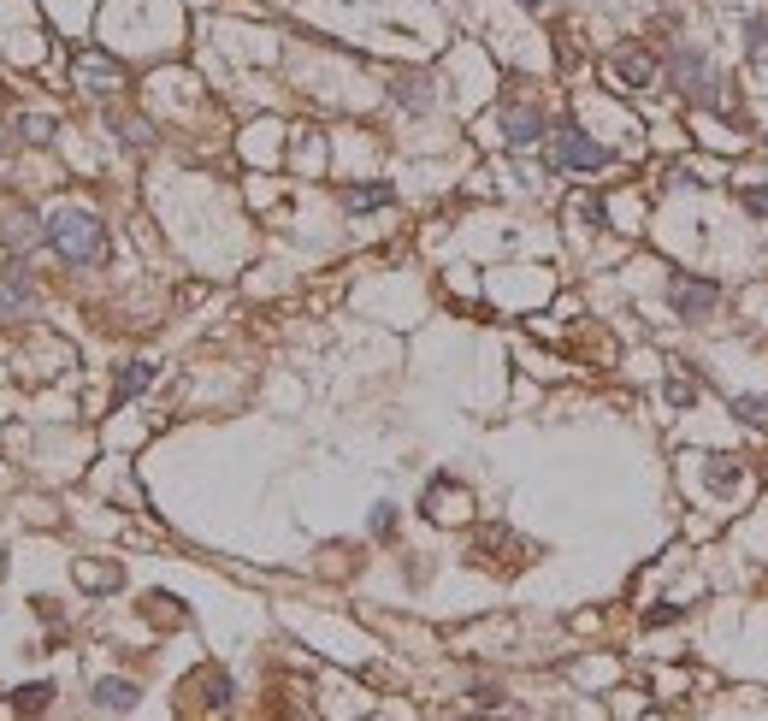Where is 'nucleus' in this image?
Here are the masks:
<instances>
[{
    "mask_svg": "<svg viewBox=\"0 0 768 721\" xmlns=\"http://www.w3.org/2000/svg\"><path fill=\"white\" fill-rule=\"evenodd\" d=\"M42 237L54 243V255H60L65 266H95L107 255V225H101L89 207H54L48 225H42Z\"/></svg>",
    "mask_w": 768,
    "mask_h": 721,
    "instance_id": "nucleus-1",
    "label": "nucleus"
},
{
    "mask_svg": "<svg viewBox=\"0 0 768 721\" xmlns=\"http://www.w3.org/2000/svg\"><path fill=\"white\" fill-rule=\"evenodd\" d=\"M71 77H77V89H83V95H101V101L125 89V66H119V60H107V54H95V48H83V54L71 60Z\"/></svg>",
    "mask_w": 768,
    "mask_h": 721,
    "instance_id": "nucleus-2",
    "label": "nucleus"
},
{
    "mask_svg": "<svg viewBox=\"0 0 768 721\" xmlns=\"http://www.w3.org/2000/svg\"><path fill=\"white\" fill-rule=\"evenodd\" d=\"M668 302H674V314H680V320H704L709 308L721 302V284L692 278V272H674V278H668Z\"/></svg>",
    "mask_w": 768,
    "mask_h": 721,
    "instance_id": "nucleus-3",
    "label": "nucleus"
},
{
    "mask_svg": "<svg viewBox=\"0 0 768 721\" xmlns=\"http://www.w3.org/2000/svg\"><path fill=\"white\" fill-rule=\"evenodd\" d=\"M556 166L597 172V166H609V148H603V142H591L579 125H556Z\"/></svg>",
    "mask_w": 768,
    "mask_h": 721,
    "instance_id": "nucleus-4",
    "label": "nucleus"
},
{
    "mask_svg": "<svg viewBox=\"0 0 768 721\" xmlns=\"http://www.w3.org/2000/svg\"><path fill=\"white\" fill-rule=\"evenodd\" d=\"M36 237H42V219H36V213H30L24 201H6V207H0V243L24 255V249H30Z\"/></svg>",
    "mask_w": 768,
    "mask_h": 721,
    "instance_id": "nucleus-5",
    "label": "nucleus"
},
{
    "mask_svg": "<svg viewBox=\"0 0 768 721\" xmlns=\"http://www.w3.org/2000/svg\"><path fill=\"white\" fill-rule=\"evenodd\" d=\"M609 66H615V77H621L627 89H650V83H656V54H650V48H615Z\"/></svg>",
    "mask_w": 768,
    "mask_h": 721,
    "instance_id": "nucleus-6",
    "label": "nucleus"
},
{
    "mask_svg": "<svg viewBox=\"0 0 768 721\" xmlns=\"http://www.w3.org/2000/svg\"><path fill=\"white\" fill-rule=\"evenodd\" d=\"M503 136H509L514 148L538 142V136H544V113H538V107H503Z\"/></svg>",
    "mask_w": 768,
    "mask_h": 721,
    "instance_id": "nucleus-7",
    "label": "nucleus"
},
{
    "mask_svg": "<svg viewBox=\"0 0 768 721\" xmlns=\"http://www.w3.org/2000/svg\"><path fill=\"white\" fill-rule=\"evenodd\" d=\"M674 89H686V95H709V66L692 54V48H680V54H674Z\"/></svg>",
    "mask_w": 768,
    "mask_h": 721,
    "instance_id": "nucleus-8",
    "label": "nucleus"
},
{
    "mask_svg": "<svg viewBox=\"0 0 768 721\" xmlns=\"http://www.w3.org/2000/svg\"><path fill=\"white\" fill-rule=\"evenodd\" d=\"M30 302H36V284L24 278V266H6L0 272V308L12 314V308H30Z\"/></svg>",
    "mask_w": 768,
    "mask_h": 721,
    "instance_id": "nucleus-9",
    "label": "nucleus"
},
{
    "mask_svg": "<svg viewBox=\"0 0 768 721\" xmlns=\"http://www.w3.org/2000/svg\"><path fill=\"white\" fill-rule=\"evenodd\" d=\"M95 710H136V686L130 680H101L95 686Z\"/></svg>",
    "mask_w": 768,
    "mask_h": 721,
    "instance_id": "nucleus-10",
    "label": "nucleus"
},
{
    "mask_svg": "<svg viewBox=\"0 0 768 721\" xmlns=\"http://www.w3.org/2000/svg\"><path fill=\"white\" fill-rule=\"evenodd\" d=\"M148 385H154V367H148V361H130L125 373H119V385H113V396H119V402H130V396H142Z\"/></svg>",
    "mask_w": 768,
    "mask_h": 721,
    "instance_id": "nucleus-11",
    "label": "nucleus"
},
{
    "mask_svg": "<svg viewBox=\"0 0 768 721\" xmlns=\"http://www.w3.org/2000/svg\"><path fill=\"white\" fill-rule=\"evenodd\" d=\"M390 201H396L390 184H355V190H349V207H355V213H367V207H390Z\"/></svg>",
    "mask_w": 768,
    "mask_h": 721,
    "instance_id": "nucleus-12",
    "label": "nucleus"
},
{
    "mask_svg": "<svg viewBox=\"0 0 768 721\" xmlns=\"http://www.w3.org/2000/svg\"><path fill=\"white\" fill-rule=\"evenodd\" d=\"M396 101H402V107H414V113H426V107H432L426 77H396Z\"/></svg>",
    "mask_w": 768,
    "mask_h": 721,
    "instance_id": "nucleus-13",
    "label": "nucleus"
},
{
    "mask_svg": "<svg viewBox=\"0 0 768 721\" xmlns=\"http://www.w3.org/2000/svg\"><path fill=\"white\" fill-rule=\"evenodd\" d=\"M77 586H83V591H113V586H119V568H95V562H77Z\"/></svg>",
    "mask_w": 768,
    "mask_h": 721,
    "instance_id": "nucleus-14",
    "label": "nucleus"
},
{
    "mask_svg": "<svg viewBox=\"0 0 768 721\" xmlns=\"http://www.w3.org/2000/svg\"><path fill=\"white\" fill-rule=\"evenodd\" d=\"M745 54H751V60H768V12L745 18Z\"/></svg>",
    "mask_w": 768,
    "mask_h": 721,
    "instance_id": "nucleus-15",
    "label": "nucleus"
},
{
    "mask_svg": "<svg viewBox=\"0 0 768 721\" xmlns=\"http://www.w3.org/2000/svg\"><path fill=\"white\" fill-rule=\"evenodd\" d=\"M704 479H709V485H715V491H733V485H739L745 473H739V467H733V461H727V456H709Z\"/></svg>",
    "mask_w": 768,
    "mask_h": 721,
    "instance_id": "nucleus-16",
    "label": "nucleus"
},
{
    "mask_svg": "<svg viewBox=\"0 0 768 721\" xmlns=\"http://www.w3.org/2000/svg\"><path fill=\"white\" fill-rule=\"evenodd\" d=\"M48 698H54V686L36 680V686H18V692H12V710H48Z\"/></svg>",
    "mask_w": 768,
    "mask_h": 721,
    "instance_id": "nucleus-17",
    "label": "nucleus"
},
{
    "mask_svg": "<svg viewBox=\"0 0 768 721\" xmlns=\"http://www.w3.org/2000/svg\"><path fill=\"white\" fill-rule=\"evenodd\" d=\"M18 131H24V142H54V119L30 113V119H18Z\"/></svg>",
    "mask_w": 768,
    "mask_h": 721,
    "instance_id": "nucleus-18",
    "label": "nucleus"
},
{
    "mask_svg": "<svg viewBox=\"0 0 768 721\" xmlns=\"http://www.w3.org/2000/svg\"><path fill=\"white\" fill-rule=\"evenodd\" d=\"M733 414H739V420H757V426H763V420H768V396H739V402H733Z\"/></svg>",
    "mask_w": 768,
    "mask_h": 721,
    "instance_id": "nucleus-19",
    "label": "nucleus"
},
{
    "mask_svg": "<svg viewBox=\"0 0 768 721\" xmlns=\"http://www.w3.org/2000/svg\"><path fill=\"white\" fill-rule=\"evenodd\" d=\"M644 621H650V627H668V621H680V603H662V609H650Z\"/></svg>",
    "mask_w": 768,
    "mask_h": 721,
    "instance_id": "nucleus-20",
    "label": "nucleus"
},
{
    "mask_svg": "<svg viewBox=\"0 0 768 721\" xmlns=\"http://www.w3.org/2000/svg\"><path fill=\"white\" fill-rule=\"evenodd\" d=\"M745 213H757V219H768V190H745Z\"/></svg>",
    "mask_w": 768,
    "mask_h": 721,
    "instance_id": "nucleus-21",
    "label": "nucleus"
},
{
    "mask_svg": "<svg viewBox=\"0 0 768 721\" xmlns=\"http://www.w3.org/2000/svg\"><path fill=\"white\" fill-rule=\"evenodd\" d=\"M390 521H396V515H390V503H379V515H373V532L384 538V532H390Z\"/></svg>",
    "mask_w": 768,
    "mask_h": 721,
    "instance_id": "nucleus-22",
    "label": "nucleus"
},
{
    "mask_svg": "<svg viewBox=\"0 0 768 721\" xmlns=\"http://www.w3.org/2000/svg\"><path fill=\"white\" fill-rule=\"evenodd\" d=\"M0 154H6V131H0Z\"/></svg>",
    "mask_w": 768,
    "mask_h": 721,
    "instance_id": "nucleus-23",
    "label": "nucleus"
},
{
    "mask_svg": "<svg viewBox=\"0 0 768 721\" xmlns=\"http://www.w3.org/2000/svg\"><path fill=\"white\" fill-rule=\"evenodd\" d=\"M520 6H538V0H520Z\"/></svg>",
    "mask_w": 768,
    "mask_h": 721,
    "instance_id": "nucleus-24",
    "label": "nucleus"
}]
</instances>
